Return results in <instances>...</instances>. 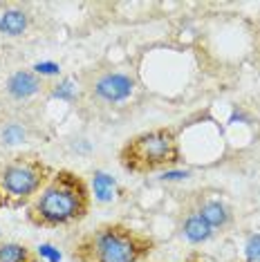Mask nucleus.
Instances as JSON below:
<instances>
[{"mask_svg": "<svg viewBox=\"0 0 260 262\" xmlns=\"http://www.w3.org/2000/svg\"><path fill=\"white\" fill-rule=\"evenodd\" d=\"M7 206V202H5V195H3V190H0V208H5Z\"/></svg>", "mask_w": 260, "mask_h": 262, "instance_id": "f8f14e48", "label": "nucleus"}, {"mask_svg": "<svg viewBox=\"0 0 260 262\" xmlns=\"http://www.w3.org/2000/svg\"><path fill=\"white\" fill-rule=\"evenodd\" d=\"M81 92L90 103L121 105L137 90V79L126 68L117 65H92L79 76Z\"/></svg>", "mask_w": 260, "mask_h": 262, "instance_id": "39448f33", "label": "nucleus"}, {"mask_svg": "<svg viewBox=\"0 0 260 262\" xmlns=\"http://www.w3.org/2000/svg\"><path fill=\"white\" fill-rule=\"evenodd\" d=\"M43 90H45V79L38 72H32V70H16L3 83L5 99L16 105L32 101Z\"/></svg>", "mask_w": 260, "mask_h": 262, "instance_id": "6e6552de", "label": "nucleus"}, {"mask_svg": "<svg viewBox=\"0 0 260 262\" xmlns=\"http://www.w3.org/2000/svg\"><path fill=\"white\" fill-rule=\"evenodd\" d=\"M0 262H40L38 253L23 242H0Z\"/></svg>", "mask_w": 260, "mask_h": 262, "instance_id": "9b49d317", "label": "nucleus"}, {"mask_svg": "<svg viewBox=\"0 0 260 262\" xmlns=\"http://www.w3.org/2000/svg\"><path fill=\"white\" fill-rule=\"evenodd\" d=\"M92 190L79 172L54 170L43 190L25 208L27 222L38 229H63L79 224L90 215Z\"/></svg>", "mask_w": 260, "mask_h": 262, "instance_id": "f257e3e1", "label": "nucleus"}, {"mask_svg": "<svg viewBox=\"0 0 260 262\" xmlns=\"http://www.w3.org/2000/svg\"><path fill=\"white\" fill-rule=\"evenodd\" d=\"M155 249V240L123 222H105L76 242V262H144Z\"/></svg>", "mask_w": 260, "mask_h": 262, "instance_id": "f03ea898", "label": "nucleus"}, {"mask_svg": "<svg viewBox=\"0 0 260 262\" xmlns=\"http://www.w3.org/2000/svg\"><path fill=\"white\" fill-rule=\"evenodd\" d=\"M54 175V168L34 155H16L0 164V190L9 208L29 206Z\"/></svg>", "mask_w": 260, "mask_h": 262, "instance_id": "20e7f679", "label": "nucleus"}, {"mask_svg": "<svg viewBox=\"0 0 260 262\" xmlns=\"http://www.w3.org/2000/svg\"><path fill=\"white\" fill-rule=\"evenodd\" d=\"M29 20H32V16L23 7H11L0 16V34H5V36H23L29 27Z\"/></svg>", "mask_w": 260, "mask_h": 262, "instance_id": "9d476101", "label": "nucleus"}, {"mask_svg": "<svg viewBox=\"0 0 260 262\" xmlns=\"http://www.w3.org/2000/svg\"><path fill=\"white\" fill-rule=\"evenodd\" d=\"M38 135L36 119L23 108L5 110L0 115V148L27 146Z\"/></svg>", "mask_w": 260, "mask_h": 262, "instance_id": "423d86ee", "label": "nucleus"}, {"mask_svg": "<svg viewBox=\"0 0 260 262\" xmlns=\"http://www.w3.org/2000/svg\"><path fill=\"white\" fill-rule=\"evenodd\" d=\"M188 204H191L195 211H198V215L213 229V233H224V231H229L235 222L233 208L229 206L220 195L209 193V190H198V193H193L191 200H188Z\"/></svg>", "mask_w": 260, "mask_h": 262, "instance_id": "0eeeda50", "label": "nucleus"}, {"mask_svg": "<svg viewBox=\"0 0 260 262\" xmlns=\"http://www.w3.org/2000/svg\"><path fill=\"white\" fill-rule=\"evenodd\" d=\"M177 226H180L182 235H184L188 242H193V244L206 242V240H211V237L215 235L213 229H211V226L198 215V211H195V208L188 204V202H186V206L180 211V217H177Z\"/></svg>", "mask_w": 260, "mask_h": 262, "instance_id": "1a4fd4ad", "label": "nucleus"}, {"mask_svg": "<svg viewBox=\"0 0 260 262\" xmlns=\"http://www.w3.org/2000/svg\"><path fill=\"white\" fill-rule=\"evenodd\" d=\"M119 164L133 175H153L182 162L180 137L173 128H153L130 137L119 148Z\"/></svg>", "mask_w": 260, "mask_h": 262, "instance_id": "7ed1b4c3", "label": "nucleus"}]
</instances>
